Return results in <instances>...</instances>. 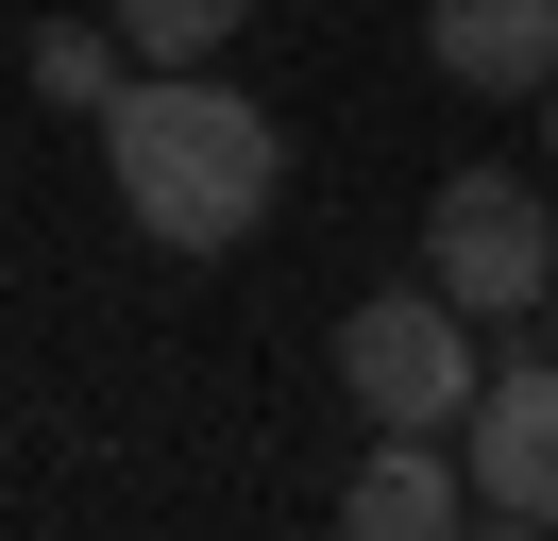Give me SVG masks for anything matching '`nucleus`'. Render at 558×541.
Returning <instances> with one entry per match:
<instances>
[{"mask_svg":"<svg viewBox=\"0 0 558 541\" xmlns=\"http://www.w3.org/2000/svg\"><path fill=\"white\" fill-rule=\"evenodd\" d=\"M102 169H119V220L153 237V254H238L254 220H271L288 187V135L254 85H220V68H136V85L102 101Z\"/></svg>","mask_w":558,"mask_h":541,"instance_id":"1","label":"nucleus"},{"mask_svg":"<svg viewBox=\"0 0 558 541\" xmlns=\"http://www.w3.org/2000/svg\"><path fill=\"white\" fill-rule=\"evenodd\" d=\"M339 389H355V423L373 440H457L474 423V389H490V356H474V304L423 270V288H373L339 322Z\"/></svg>","mask_w":558,"mask_h":541,"instance_id":"2","label":"nucleus"},{"mask_svg":"<svg viewBox=\"0 0 558 541\" xmlns=\"http://www.w3.org/2000/svg\"><path fill=\"white\" fill-rule=\"evenodd\" d=\"M423 270H440L474 322H524V304L558 288V187H542V169H440V203H423Z\"/></svg>","mask_w":558,"mask_h":541,"instance_id":"3","label":"nucleus"},{"mask_svg":"<svg viewBox=\"0 0 558 541\" xmlns=\"http://www.w3.org/2000/svg\"><path fill=\"white\" fill-rule=\"evenodd\" d=\"M457 473H474V525H524L542 541L558 525V356H490V389H474V423H457Z\"/></svg>","mask_w":558,"mask_h":541,"instance_id":"4","label":"nucleus"},{"mask_svg":"<svg viewBox=\"0 0 558 541\" xmlns=\"http://www.w3.org/2000/svg\"><path fill=\"white\" fill-rule=\"evenodd\" d=\"M423 68L474 101H542L558 85V0H440L423 17Z\"/></svg>","mask_w":558,"mask_h":541,"instance_id":"5","label":"nucleus"},{"mask_svg":"<svg viewBox=\"0 0 558 541\" xmlns=\"http://www.w3.org/2000/svg\"><path fill=\"white\" fill-rule=\"evenodd\" d=\"M339 525H355V541H440V525H474L457 440H373V457H355V491H339Z\"/></svg>","mask_w":558,"mask_h":541,"instance_id":"6","label":"nucleus"},{"mask_svg":"<svg viewBox=\"0 0 558 541\" xmlns=\"http://www.w3.org/2000/svg\"><path fill=\"white\" fill-rule=\"evenodd\" d=\"M119 85H136V34H119V17H51V34H35V101H69V119H102Z\"/></svg>","mask_w":558,"mask_h":541,"instance_id":"7","label":"nucleus"},{"mask_svg":"<svg viewBox=\"0 0 558 541\" xmlns=\"http://www.w3.org/2000/svg\"><path fill=\"white\" fill-rule=\"evenodd\" d=\"M119 34H136V68H220L254 34V0H102Z\"/></svg>","mask_w":558,"mask_h":541,"instance_id":"8","label":"nucleus"},{"mask_svg":"<svg viewBox=\"0 0 558 541\" xmlns=\"http://www.w3.org/2000/svg\"><path fill=\"white\" fill-rule=\"evenodd\" d=\"M508 338H524V356H558V288H542V304H524V322H508Z\"/></svg>","mask_w":558,"mask_h":541,"instance_id":"9","label":"nucleus"},{"mask_svg":"<svg viewBox=\"0 0 558 541\" xmlns=\"http://www.w3.org/2000/svg\"><path fill=\"white\" fill-rule=\"evenodd\" d=\"M542 187H558V85H542Z\"/></svg>","mask_w":558,"mask_h":541,"instance_id":"10","label":"nucleus"}]
</instances>
